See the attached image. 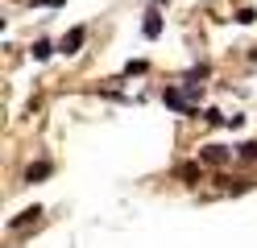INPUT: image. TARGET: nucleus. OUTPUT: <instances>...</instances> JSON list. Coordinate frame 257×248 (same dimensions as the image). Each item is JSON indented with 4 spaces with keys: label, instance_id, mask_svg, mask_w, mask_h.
<instances>
[{
    "label": "nucleus",
    "instance_id": "1",
    "mask_svg": "<svg viewBox=\"0 0 257 248\" xmlns=\"http://www.w3.org/2000/svg\"><path fill=\"white\" fill-rule=\"evenodd\" d=\"M162 99H166V108H174V112H187V116H191V104H187V95H183V91L166 87V95H162Z\"/></svg>",
    "mask_w": 257,
    "mask_h": 248
},
{
    "label": "nucleus",
    "instance_id": "2",
    "mask_svg": "<svg viewBox=\"0 0 257 248\" xmlns=\"http://www.w3.org/2000/svg\"><path fill=\"white\" fill-rule=\"evenodd\" d=\"M83 38H87V29H71L67 38H62V54H75V50L83 46Z\"/></svg>",
    "mask_w": 257,
    "mask_h": 248
},
{
    "label": "nucleus",
    "instance_id": "3",
    "mask_svg": "<svg viewBox=\"0 0 257 248\" xmlns=\"http://www.w3.org/2000/svg\"><path fill=\"white\" fill-rule=\"evenodd\" d=\"M199 157H203V161H212V165H224V161H228V149H220V145H207Z\"/></svg>",
    "mask_w": 257,
    "mask_h": 248
},
{
    "label": "nucleus",
    "instance_id": "4",
    "mask_svg": "<svg viewBox=\"0 0 257 248\" xmlns=\"http://www.w3.org/2000/svg\"><path fill=\"white\" fill-rule=\"evenodd\" d=\"M50 170H54L50 161H38V165H29V174H25V182H38V178H50Z\"/></svg>",
    "mask_w": 257,
    "mask_h": 248
},
{
    "label": "nucleus",
    "instance_id": "5",
    "mask_svg": "<svg viewBox=\"0 0 257 248\" xmlns=\"http://www.w3.org/2000/svg\"><path fill=\"white\" fill-rule=\"evenodd\" d=\"M38 215H42L38 207H29V211H21V215H17V219H13L9 227H13V231H17V227H25V223H34V219H38Z\"/></svg>",
    "mask_w": 257,
    "mask_h": 248
},
{
    "label": "nucleus",
    "instance_id": "6",
    "mask_svg": "<svg viewBox=\"0 0 257 248\" xmlns=\"http://www.w3.org/2000/svg\"><path fill=\"white\" fill-rule=\"evenodd\" d=\"M158 33H162V17L150 13V17H146V38H158Z\"/></svg>",
    "mask_w": 257,
    "mask_h": 248
},
{
    "label": "nucleus",
    "instance_id": "7",
    "mask_svg": "<svg viewBox=\"0 0 257 248\" xmlns=\"http://www.w3.org/2000/svg\"><path fill=\"white\" fill-rule=\"evenodd\" d=\"M50 54H54V46H50V42H38V46H34V58H38V62H46Z\"/></svg>",
    "mask_w": 257,
    "mask_h": 248
},
{
    "label": "nucleus",
    "instance_id": "8",
    "mask_svg": "<svg viewBox=\"0 0 257 248\" xmlns=\"http://www.w3.org/2000/svg\"><path fill=\"white\" fill-rule=\"evenodd\" d=\"M236 21H240V25H253L257 13H253V9H236Z\"/></svg>",
    "mask_w": 257,
    "mask_h": 248
},
{
    "label": "nucleus",
    "instance_id": "9",
    "mask_svg": "<svg viewBox=\"0 0 257 248\" xmlns=\"http://www.w3.org/2000/svg\"><path fill=\"white\" fill-rule=\"evenodd\" d=\"M179 178H187V182L199 178V165H179Z\"/></svg>",
    "mask_w": 257,
    "mask_h": 248
},
{
    "label": "nucleus",
    "instance_id": "10",
    "mask_svg": "<svg viewBox=\"0 0 257 248\" xmlns=\"http://www.w3.org/2000/svg\"><path fill=\"white\" fill-rule=\"evenodd\" d=\"M240 157H257V141H245V145H240Z\"/></svg>",
    "mask_w": 257,
    "mask_h": 248
}]
</instances>
